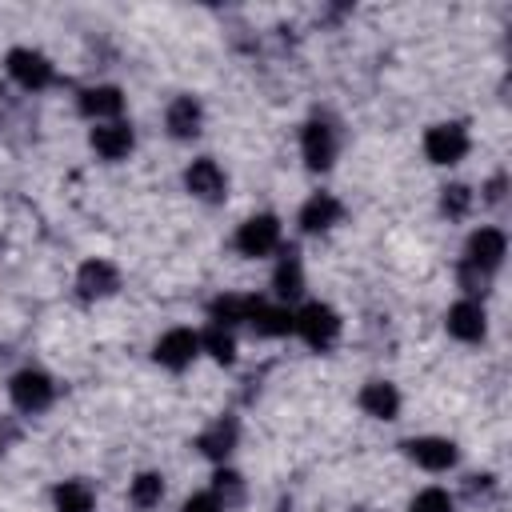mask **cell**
I'll return each mask as SVG.
<instances>
[{
  "mask_svg": "<svg viewBox=\"0 0 512 512\" xmlns=\"http://www.w3.org/2000/svg\"><path fill=\"white\" fill-rule=\"evenodd\" d=\"M340 216H344V204H340L332 192H312V196L304 200V208H300V228L316 236V232L336 228Z\"/></svg>",
  "mask_w": 512,
  "mask_h": 512,
  "instance_id": "15",
  "label": "cell"
},
{
  "mask_svg": "<svg viewBox=\"0 0 512 512\" xmlns=\"http://www.w3.org/2000/svg\"><path fill=\"white\" fill-rule=\"evenodd\" d=\"M76 104H80V112H84L88 120L108 124V120H120V112H124V92H120L116 84H96V88H84Z\"/></svg>",
  "mask_w": 512,
  "mask_h": 512,
  "instance_id": "13",
  "label": "cell"
},
{
  "mask_svg": "<svg viewBox=\"0 0 512 512\" xmlns=\"http://www.w3.org/2000/svg\"><path fill=\"white\" fill-rule=\"evenodd\" d=\"M180 512H224V504H220L212 492H200V496L184 500V508H180Z\"/></svg>",
  "mask_w": 512,
  "mask_h": 512,
  "instance_id": "28",
  "label": "cell"
},
{
  "mask_svg": "<svg viewBox=\"0 0 512 512\" xmlns=\"http://www.w3.org/2000/svg\"><path fill=\"white\" fill-rule=\"evenodd\" d=\"M128 500H132V508H140V512L156 508V504L164 500V476H160V472H140V476L128 484Z\"/></svg>",
  "mask_w": 512,
  "mask_h": 512,
  "instance_id": "23",
  "label": "cell"
},
{
  "mask_svg": "<svg viewBox=\"0 0 512 512\" xmlns=\"http://www.w3.org/2000/svg\"><path fill=\"white\" fill-rule=\"evenodd\" d=\"M300 152H304V164H308L312 172L332 168V160H336V128L324 124V120L304 124V132H300Z\"/></svg>",
  "mask_w": 512,
  "mask_h": 512,
  "instance_id": "10",
  "label": "cell"
},
{
  "mask_svg": "<svg viewBox=\"0 0 512 512\" xmlns=\"http://www.w3.org/2000/svg\"><path fill=\"white\" fill-rule=\"evenodd\" d=\"M308 348H332L336 344V336H340V316H336V308H328V304H320V300H312V304H304L300 312H296V328H292Z\"/></svg>",
  "mask_w": 512,
  "mask_h": 512,
  "instance_id": "1",
  "label": "cell"
},
{
  "mask_svg": "<svg viewBox=\"0 0 512 512\" xmlns=\"http://www.w3.org/2000/svg\"><path fill=\"white\" fill-rule=\"evenodd\" d=\"M404 452H408V460L420 464L424 472H448V468L456 464V456H460L456 444L444 440V436H416V440L404 444Z\"/></svg>",
  "mask_w": 512,
  "mask_h": 512,
  "instance_id": "12",
  "label": "cell"
},
{
  "mask_svg": "<svg viewBox=\"0 0 512 512\" xmlns=\"http://www.w3.org/2000/svg\"><path fill=\"white\" fill-rule=\"evenodd\" d=\"M272 288H276L280 300H296V296L304 292V264H300V252H296V248H288V252L280 256V264H276V272H272Z\"/></svg>",
  "mask_w": 512,
  "mask_h": 512,
  "instance_id": "21",
  "label": "cell"
},
{
  "mask_svg": "<svg viewBox=\"0 0 512 512\" xmlns=\"http://www.w3.org/2000/svg\"><path fill=\"white\" fill-rule=\"evenodd\" d=\"M236 440H240L236 420H232V416H220V420H212V424L196 436V448H200V456H208V460H228L232 448H236Z\"/></svg>",
  "mask_w": 512,
  "mask_h": 512,
  "instance_id": "16",
  "label": "cell"
},
{
  "mask_svg": "<svg viewBox=\"0 0 512 512\" xmlns=\"http://www.w3.org/2000/svg\"><path fill=\"white\" fill-rule=\"evenodd\" d=\"M8 396H12V404H16L20 412L36 416V412H44V408L56 400V384H52L48 372H40V368H24V372L12 376Z\"/></svg>",
  "mask_w": 512,
  "mask_h": 512,
  "instance_id": "2",
  "label": "cell"
},
{
  "mask_svg": "<svg viewBox=\"0 0 512 512\" xmlns=\"http://www.w3.org/2000/svg\"><path fill=\"white\" fill-rule=\"evenodd\" d=\"M8 76L24 88V92H40L52 84V60L36 48H12L8 52Z\"/></svg>",
  "mask_w": 512,
  "mask_h": 512,
  "instance_id": "4",
  "label": "cell"
},
{
  "mask_svg": "<svg viewBox=\"0 0 512 512\" xmlns=\"http://www.w3.org/2000/svg\"><path fill=\"white\" fill-rule=\"evenodd\" d=\"M88 144H92V152H96L100 160H124V156L132 152L136 136H132V128H128L124 120H108V124H96V128H92Z\"/></svg>",
  "mask_w": 512,
  "mask_h": 512,
  "instance_id": "14",
  "label": "cell"
},
{
  "mask_svg": "<svg viewBox=\"0 0 512 512\" xmlns=\"http://www.w3.org/2000/svg\"><path fill=\"white\" fill-rule=\"evenodd\" d=\"M440 208H444V216H452V220L468 216V208H472V188H468V184H448V188L440 192Z\"/></svg>",
  "mask_w": 512,
  "mask_h": 512,
  "instance_id": "26",
  "label": "cell"
},
{
  "mask_svg": "<svg viewBox=\"0 0 512 512\" xmlns=\"http://www.w3.org/2000/svg\"><path fill=\"white\" fill-rule=\"evenodd\" d=\"M484 200H488V204H500V200H504V176H496V180L484 188Z\"/></svg>",
  "mask_w": 512,
  "mask_h": 512,
  "instance_id": "29",
  "label": "cell"
},
{
  "mask_svg": "<svg viewBox=\"0 0 512 512\" xmlns=\"http://www.w3.org/2000/svg\"><path fill=\"white\" fill-rule=\"evenodd\" d=\"M444 328H448V336H456V340H464V344H480V340L488 336V312H484L480 300L464 296V300H456V304L448 308Z\"/></svg>",
  "mask_w": 512,
  "mask_h": 512,
  "instance_id": "7",
  "label": "cell"
},
{
  "mask_svg": "<svg viewBox=\"0 0 512 512\" xmlns=\"http://www.w3.org/2000/svg\"><path fill=\"white\" fill-rule=\"evenodd\" d=\"M256 304H260V296L224 292V296H216V300L208 304V316H212V324L232 328V324H248V316H252V308H256Z\"/></svg>",
  "mask_w": 512,
  "mask_h": 512,
  "instance_id": "20",
  "label": "cell"
},
{
  "mask_svg": "<svg viewBox=\"0 0 512 512\" xmlns=\"http://www.w3.org/2000/svg\"><path fill=\"white\" fill-rule=\"evenodd\" d=\"M116 288H120V272H116L112 260L92 256V260L80 264V272H76V292H80L84 300H104V296H112Z\"/></svg>",
  "mask_w": 512,
  "mask_h": 512,
  "instance_id": "11",
  "label": "cell"
},
{
  "mask_svg": "<svg viewBox=\"0 0 512 512\" xmlns=\"http://www.w3.org/2000/svg\"><path fill=\"white\" fill-rule=\"evenodd\" d=\"M164 124H168V132H172L176 140H192V136L200 132V124H204L200 100H196V96H176V100L168 104V112H164Z\"/></svg>",
  "mask_w": 512,
  "mask_h": 512,
  "instance_id": "18",
  "label": "cell"
},
{
  "mask_svg": "<svg viewBox=\"0 0 512 512\" xmlns=\"http://www.w3.org/2000/svg\"><path fill=\"white\" fill-rule=\"evenodd\" d=\"M408 512H452V496H448L444 488H424V492L408 504Z\"/></svg>",
  "mask_w": 512,
  "mask_h": 512,
  "instance_id": "27",
  "label": "cell"
},
{
  "mask_svg": "<svg viewBox=\"0 0 512 512\" xmlns=\"http://www.w3.org/2000/svg\"><path fill=\"white\" fill-rule=\"evenodd\" d=\"M184 188H188L196 200L216 204V200H224V192H228V176H224V168H220L212 156H200V160H192V164L184 168Z\"/></svg>",
  "mask_w": 512,
  "mask_h": 512,
  "instance_id": "8",
  "label": "cell"
},
{
  "mask_svg": "<svg viewBox=\"0 0 512 512\" xmlns=\"http://www.w3.org/2000/svg\"><path fill=\"white\" fill-rule=\"evenodd\" d=\"M52 504H56V512H92L96 508V492L84 480H64V484H56Z\"/></svg>",
  "mask_w": 512,
  "mask_h": 512,
  "instance_id": "22",
  "label": "cell"
},
{
  "mask_svg": "<svg viewBox=\"0 0 512 512\" xmlns=\"http://www.w3.org/2000/svg\"><path fill=\"white\" fill-rule=\"evenodd\" d=\"M424 152L432 164H460L468 156V132L464 124H432L424 136Z\"/></svg>",
  "mask_w": 512,
  "mask_h": 512,
  "instance_id": "9",
  "label": "cell"
},
{
  "mask_svg": "<svg viewBox=\"0 0 512 512\" xmlns=\"http://www.w3.org/2000/svg\"><path fill=\"white\" fill-rule=\"evenodd\" d=\"M12 440H16V424H12L8 416H0V452H4Z\"/></svg>",
  "mask_w": 512,
  "mask_h": 512,
  "instance_id": "30",
  "label": "cell"
},
{
  "mask_svg": "<svg viewBox=\"0 0 512 512\" xmlns=\"http://www.w3.org/2000/svg\"><path fill=\"white\" fill-rule=\"evenodd\" d=\"M356 512H368V508H356Z\"/></svg>",
  "mask_w": 512,
  "mask_h": 512,
  "instance_id": "31",
  "label": "cell"
},
{
  "mask_svg": "<svg viewBox=\"0 0 512 512\" xmlns=\"http://www.w3.org/2000/svg\"><path fill=\"white\" fill-rule=\"evenodd\" d=\"M236 248L244 256H268L280 248V220L272 212H260V216H248L240 228H236Z\"/></svg>",
  "mask_w": 512,
  "mask_h": 512,
  "instance_id": "5",
  "label": "cell"
},
{
  "mask_svg": "<svg viewBox=\"0 0 512 512\" xmlns=\"http://www.w3.org/2000/svg\"><path fill=\"white\" fill-rule=\"evenodd\" d=\"M200 352H208L216 364H232V360H236V340H232V328L208 324V328L200 332Z\"/></svg>",
  "mask_w": 512,
  "mask_h": 512,
  "instance_id": "24",
  "label": "cell"
},
{
  "mask_svg": "<svg viewBox=\"0 0 512 512\" xmlns=\"http://www.w3.org/2000/svg\"><path fill=\"white\" fill-rule=\"evenodd\" d=\"M212 496L224 504V512L232 508V504H240V496H244V480L236 476V472H228V468H220L216 476H212Z\"/></svg>",
  "mask_w": 512,
  "mask_h": 512,
  "instance_id": "25",
  "label": "cell"
},
{
  "mask_svg": "<svg viewBox=\"0 0 512 512\" xmlns=\"http://www.w3.org/2000/svg\"><path fill=\"white\" fill-rule=\"evenodd\" d=\"M196 356H200V332H192V328H168L152 344V360L160 368H172V372H184Z\"/></svg>",
  "mask_w": 512,
  "mask_h": 512,
  "instance_id": "3",
  "label": "cell"
},
{
  "mask_svg": "<svg viewBox=\"0 0 512 512\" xmlns=\"http://www.w3.org/2000/svg\"><path fill=\"white\" fill-rule=\"evenodd\" d=\"M360 408H364L372 420H396V412H400V392H396V384H388V380H368V384L360 388Z\"/></svg>",
  "mask_w": 512,
  "mask_h": 512,
  "instance_id": "19",
  "label": "cell"
},
{
  "mask_svg": "<svg viewBox=\"0 0 512 512\" xmlns=\"http://www.w3.org/2000/svg\"><path fill=\"white\" fill-rule=\"evenodd\" d=\"M248 328L256 332V336H268V340H276V336H288L292 328H296V312L288 308V304H256L252 308V316H248Z\"/></svg>",
  "mask_w": 512,
  "mask_h": 512,
  "instance_id": "17",
  "label": "cell"
},
{
  "mask_svg": "<svg viewBox=\"0 0 512 512\" xmlns=\"http://www.w3.org/2000/svg\"><path fill=\"white\" fill-rule=\"evenodd\" d=\"M504 252H508V240H504L500 228H476V232L468 236L464 264L476 268V272H484V276H492V272L504 264Z\"/></svg>",
  "mask_w": 512,
  "mask_h": 512,
  "instance_id": "6",
  "label": "cell"
}]
</instances>
